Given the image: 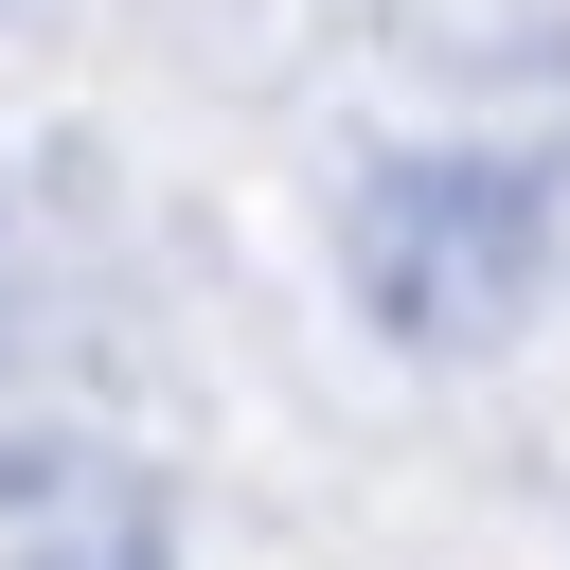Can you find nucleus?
Returning a JSON list of instances; mask_svg holds the SVG:
<instances>
[{"label": "nucleus", "mask_w": 570, "mask_h": 570, "mask_svg": "<svg viewBox=\"0 0 570 570\" xmlns=\"http://www.w3.org/2000/svg\"><path fill=\"white\" fill-rule=\"evenodd\" d=\"M338 285L392 356H499L552 285V196L517 160H463V142H410L338 196Z\"/></svg>", "instance_id": "nucleus-1"}, {"label": "nucleus", "mask_w": 570, "mask_h": 570, "mask_svg": "<svg viewBox=\"0 0 570 570\" xmlns=\"http://www.w3.org/2000/svg\"><path fill=\"white\" fill-rule=\"evenodd\" d=\"M53 570H160V534H142V499H107V517H89V552H53Z\"/></svg>", "instance_id": "nucleus-2"}]
</instances>
